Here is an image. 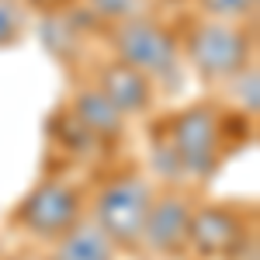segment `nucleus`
<instances>
[{
    "mask_svg": "<svg viewBox=\"0 0 260 260\" xmlns=\"http://www.w3.org/2000/svg\"><path fill=\"white\" fill-rule=\"evenodd\" d=\"M187 225H191V205L180 194H163V198H153V205H149L139 240L153 253L174 257V253L187 250Z\"/></svg>",
    "mask_w": 260,
    "mask_h": 260,
    "instance_id": "nucleus-6",
    "label": "nucleus"
},
{
    "mask_svg": "<svg viewBox=\"0 0 260 260\" xmlns=\"http://www.w3.org/2000/svg\"><path fill=\"white\" fill-rule=\"evenodd\" d=\"M240 77V87H236V94H240V101H243V108L250 111V115H257V108H260V94H257V70L250 66V73H236Z\"/></svg>",
    "mask_w": 260,
    "mask_h": 260,
    "instance_id": "nucleus-14",
    "label": "nucleus"
},
{
    "mask_svg": "<svg viewBox=\"0 0 260 260\" xmlns=\"http://www.w3.org/2000/svg\"><path fill=\"white\" fill-rule=\"evenodd\" d=\"M187 56H191L194 70L205 80H229L240 70H246L250 39L233 21L208 18L201 24H194V31L187 39Z\"/></svg>",
    "mask_w": 260,
    "mask_h": 260,
    "instance_id": "nucleus-2",
    "label": "nucleus"
},
{
    "mask_svg": "<svg viewBox=\"0 0 260 260\" xmlns=\"http://www.w3.org/2000/svg\"><path fill=\"white\" fill-rule=\"evenodd\" d=\"M198 7L215 21H240L257 11V0H198Z\"/></svg>",
    "mask_w": 260,
    "mask_h": 260,
    "instance_id": "nucleus-11",
    "label": "nucleus"
},
{
    "mask_svg": "<svg viewBox=\"0 0 260 260\" xmlns=\"http://www.w3.org/2000/svg\"><path fill=\"white\" fill-rule=\"evenodd\" d=\"M167 153H170V170L191 174V177H208L219 163V118L212 108H187L167 128Z\"/></svg>",
    "mask_w": 260,
    "mask_h": 260,
    "instance_id": "nucleus-1",
    "label": "nucleus"
},
{
    "mask_svg": "<svg viewBox=\"0 0 260 260\" xmlns=\"http://www.w3.org/2000/svg\"><path fill=\"white\" fill-rule=\"evenodd\" d=\"M52 260H115V243L98 222H73L56 240Z\"/></svg>",
    "mask_w": 260,
    "mask_h": 260,
    "instance_id": "nucleus-9",
    "label": "nucleus"
},
{
    "mask_svg": "<svg viewBox=\"0 0 260 260\" xmlns=\"http://www.w3.org/2000/svg\"><path fill=\"white\" fill-rule=\"evenodd\" d=\"M77 215H80V198L73 187H66L59 180L39 184L18 208L21 225L42 240H59L73 222H80Z\"/></svg>",
    "mask_w": 260,
    "mask_h": 260,
    "instance_id": "nucleus-5",
    "label": "nucleus"
},
{
    "mask_svg": "<svg viewBox=\"0 0 260 260\" xmlns=\"http://www.w3.org/2000/svg\"><path fill=\"white\" fill-rule=\"evenodd\" d=\"M153 191L142 177H118L101 187L94 201V222L108 233L111 243H136L146 225Z\"/></svg>",
    "mask_w": 260,
    "mask_h": 260,
    "instance_id": "nucleus-3",
    "label": "nucleus"
},
{
    "mask_svg": "<svg viewBox=\"0 0 260 260\" xmlns=\"http://www.w3.org/2000/svg\"><path fill=\"white\" fill-rule=\"evenodd\" d=\"M115 52L118 62L139 70L146 77H167L177 66V39L149 18H128L115 28Z\"/></svg>",
    "mask_w": 260,
    "mask_h": 260,
    "instance_id": "nucleus-4",
    "label": "nucleus"
},
{
    "mask_svg": "<svg viewBox=\"0 0 260 260\" xmlns=\"http://www.w3.org/2000/svg\"><path fill=\"white\" fill-rule=\"evenodd\" d=\"M101 18L108 21H128V18H139L142 11V0H87Z\"/></svg>",
    "mask_w": 260,
    "mask_h": 260,
    "instance_id": "nucleus-12",
    "label": "nucleus"
},
{
    "mask_svg": "<svg viewBox=\"0 0 260 260\" xmlns=\"http://www.w3.org/2000/svg\"><path fill=\"white\" fill-rule=\"evenodd\" d=\"M73 115H77V121H80L87 132H94V136H118L121 118H125L101 90H83V94H77Z\"/></svg>",
    "mask_w": 260,
    "mask_h": 260,
    "instance_id": "nucleus-10",
    "label": "nucleus"
},
{
    "mask_svg": "<svg viewBox=\"0 0 260 260\" xmlns=\"http://www.w3.org/2000/svg\"><path fill=\"white\" fill-rule=\"evenodd\" d=\"M21 35V4L18 0H0V49L18 42Z\"/></svg>",
    "mask_w": 260,
    "mask_h": 260,
    "instance_id": "nucleus-13",
    "label": "nucleus"
},
{
    "mask_svg": "<svg viewBox=\"0 0 260 260\" xmlns=\"http://www.w3.org/2000/svg\"><path fill=\"white\" fill-rule=\"evenodd\" d=\"M104 98L118 108L121 115H139L149 108L153 101V87H149V77L125 66V62H111L101 70V87H98Z\"/></svg>",
    "mask_w": 260,
    "mask_h": 260,
    "instance_id": "nucleus-8",
    "label": "nucleus"
},
{
    "mask_svg": "<svg viewBox=\"0 0 260 260\" xmlns=\"http://www.w3.org/2000/svg\"><path fill=\"white\" fill-rule=\"evenodd\" d=\"M160 4H174V0H160Z\"/></svg>",
    "mask_w": 260,
    "mask_h": 260,
    "instance_id": "nucleus-15",
    "label": "nucleus"
},
{
    "mask_svg": "<svg viewBox=\"0 0 260 260\" xmlns=\"http://www.w3.org/2000/svg\"><path fill=\"white\" fill-rule=\"evenodd\" d=\"M243 240V222L222 208V205H205L198 212H191L187 225V246H194L201 257H225L233 253Z\"/></svg>",
    "mask_w": 260,
    "mask_h": 260,
    "instance_id": "nucleus-7",
    "label": "nucleus"
}]
</instances>
